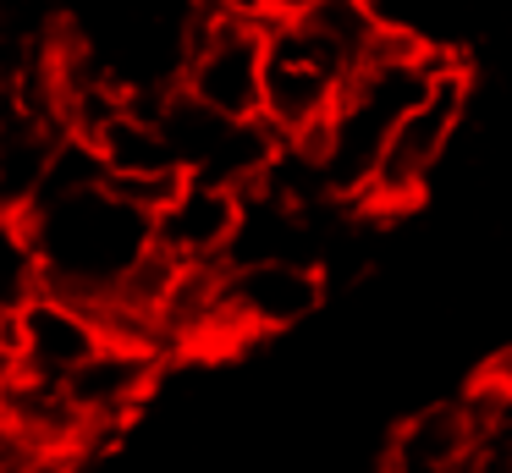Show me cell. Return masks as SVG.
<instances>
[{
    "instance_id": "obj_11",
    "label": "cell",
    "mask_w": 512,
    "mask_h": 473,
    "mask_svg": "<svg viewBox=\"0 0 512 473\" xmlns=\"http://www.w3.org/2000/svg\"><path fill=\"white\" fill-rule=\"evenodd\" d=\"M78 468H83V451H72V446L0 435V473H78Z\"/></svg>"
},
{
    "instance_id": "obj_6",
    "label": "cell",
    "mask_w": 512,
    "mask_h": 473,
    "mask_svg": "<svg viewBox=\"0 0 512 473\" xmlns=\"http://www.w3.org/2000/svg\"><path fill=\"white\" fill-rule=\"evenodd\" d=\"M100 160V171L111 176L122 193H133L138 204L160 209L171 193H177L188 176L177 165V149H171L166 127H160V110H155V94H133L122 110L100 121V127L83 138Z\"/></svg>"
},
{
    "instance_id": "obj_2",
    "label": "cell",
    "mask_w": 512,
    "mask_h": 473,
    "mask_svg": "<svg viewBox=\"0 0 512 473\" xmlns=\"http://www.w3.org/2000/svg\"><path fill=\"white\" fill-rule=\"evenodd\" d=\"M325 303V264L309 253H237L215 270V336L210 347L281 336L314 319Z\"/></svg>"
},
{
    "instance_id": "obj_12",
    "label": "cell",
    "mask_w": 512,
    "mask_h": 473,
    "mask_svg": "<svg viewBox=\"0 0 512 473\" xmlns=\"http://www.w3.org/2000/svg\"><path fill=\"white\" fill-rule=\"evenodd\" d=\"M23 374V347H17V319H0V391Z\"/></svg>"
},
{
    "instance_id": "obj_7",
    "label": "cell",
    "mask_w": 512,
    "mask_h": 473,
    "mask_svg": "<svg viewBox=\"0 0 512 473\" xmlns=\"http://www.w3.org/2000/svg\"><path fill=\"white\" fill-rule=\"evenodd\" d=\"M248 226V193L215 182H182L155 209V248L177 270H221Z\"/></svg>"
},
{
    "instance_id": "obj_14",
    "label": "cell",
    "mask_w": 512,
    "mask_h": 473,
    "mask_svg": "<svg viewBox=\"0 0 512 473\" xmlns=\"http://www.w3.org/2000/svg\"><path fill=\"white\" fill-rule=\"evenodd\" d=\"M270 6H276V22H281V17H298V11H309L314 0H270Z\"/></svg>"
},
{
    "instance_id": "obj_13",
    "label": "cell",
    "mask_w": 512,
    "mask_h": 473,
    "mask_svg": "<svg viewBox=\"0 0 512 473\" xmlns=\"http://www.w3.org/2000/svg\"><path fill=\"white\" fill-rule=\"evenodd\" d=\"M28 110V94H23V83H17L12 72H0V132L12 127L17 116Z\"/></svg>"
},
{
    "instance_id": "obj_3",
    "label": "cell",
    "mask_w": 512,
    "mask_h": 473,
    "mask_svg": "<svg viewBox=\"0 0 512 473\" xmlns=\"http://www.w3.org/2000/svg\"><path fill=\"white\" fill-rule=\"evenodd\" d=\"M160 127H166L177 165L188 182H215V187H237V193H259L276 176L287 143L265 127V121H237L221 110L199 105L193 94H182L177 83H166L155 94Z\"/></svg>"
},
{
    "instance_id": "obj_9",
    "label": "cell",
    "mask_w": 512,
    "mask_h": 473,
    "mask_svg": "<svg viewBox=\"0 0 512 473\" xmlns=\"http://www.w3.org/2000/svg\"><path fill=\"white\" fill-rule=\"evenodd\" d=\"M105 325L94 308L72 303L61 292H39L17 314V347H23V374L34 380H72L94 352L105 347Z\"/></svg>"
},
{
    "instance_id": "obj_5",
    "label": "cell",
    "mask_w": 512,
    "mask_h": 473,
    "mask_svg": "<svg viewBox=\"0 0 512 473\" xmlns=\"http://www.w3.org/2000/svg\"><path fill=\"white\" fill-rule=\"evenodd\" d=\"M265 44H270V28L215 17V11L199 6L171 83L182 94H193L199 105L221 110V116L259 121V110H265Z\"/></svg>"
},
{
    "instance_id": "obj_10",
    "label": "cell",
    "mask_w": 512,
    "mask_h": 473,
    "mask_svg": "<svg viewBox=\"0 0 512 473\" xmlns=\"http://www.w3.org/2000/svg\"><path fill=\"white\" fill-rule=\"evenodd\" d=\"M39 292H45V270H39L28 215L0 209V319H17Z\"/></svg>"
},
{
    "instance_id": "obj_1",
    "label": "cell",
    "mask_w": 512,
    "mask_h": 473,
    "mask_svg": "<svg viewBox=\"0 0 512 473\" xmlns=\"http://www.w3.org/2000/svg\"><path fill=\"white\" fill-rule=\"evenodd\" d=\"M45 292L83 308H111L155 259V209L111 182L83 138H67L45 193L28 209Z\"/></svg>"
},
{
    "instance_id": "obj_4",
    "label": "cell",
    "mask_w": 512,
    "mask_h": 473,
    "mask_svg": "<svg viewBox=\"0 0 512 473\" xmlns=\"http://www.w3.org/2000/svg\"><path fill=\"white\" fill-rule=\"evenodd\" d=\"M463 110H468V66L463 55H446L435 83L413 99V110L391 127L386 149H380V165L369 176V209H408L413 198H424V187L435 182L441 160L452 154V138L463 127Z\"/></svg>"
},
{
    "instance_id": "obj_8",
    "label": "cell",
    "mask_w": 512,
    "mask_h": 473,
    "mask_svg": "<svg viewBox=\"0 0 512 473\" xmlns=\"http://www.w3.org/2000/svg\"><path fill=\"white\" fill-rule=\"evenodd\" d=\"M160 358H166V352L138 347V341H105V347L94 352L72 380H61L67 396H72V407H78V418H83L89 451L100 446V440H111L116 429L149 402L155 374H160Z\"/></svg>"
}]
</instances>
